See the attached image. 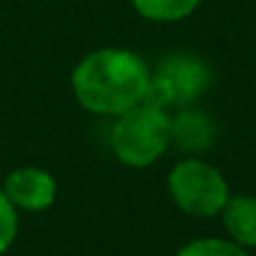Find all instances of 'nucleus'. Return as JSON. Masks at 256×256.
Wrapping results in <instances>:
<instances>
[{"label": "nucleus", "mask_w": 256, "mask_h": 256, "mask_svg": "<svg viewBox=\"0 0 256 256\" xmlns=\"http://www.w3.org/2000/svg\"><path fill=\"white\" fill-rule=\"evenodd\" d=\"M70 88L83 110L103 118H118L148 98L151 68L134 50L106 46L90 50L76 63Z\"/></svg>", "instance_id": "f257e3e1"}, {"label": "nucleus", "mask_w": 256, "mask_h": 256, "mask_svg": "<svg viewBox=\"0 0 256 256\" xmlns=\"http://www.w3.org/2000/svg\"><path fill=\"white\" fill-rule=\"evenodd\" d=\"M110 151L128 168H148L171 148V110L154 100L113 118L108 134Z\"/></svg>", "instance_id": "f03ea898"}, {"label": "nucleus", "mask_w": 256, "mask_h": 256, "mask_svg": "<svg viewBox=\"0 0 256 256\" xmlns=\"http://www.w3.org/2000/svg\"><path fill=\"white\" fill-rule=\"evenodd\" d=\"M166 188L174 206L196 218L218 216L231 196L226 176L201 156H186L174 164L166 176Z\"/></svg>", "instance_id": "7ed1b4c3"}, {"label": "nucleus", "mask_w": 256, "mask_h": 256, "mask_svg": "<svg viewBox=\"0 0 256 256\" xmlns=\"http://www.w3.org/2000/svg\"><path fill=\"white\" fill-rule=\"evenodd\" d=\"M208 86L211 68L204 58L194 53H171L158 63L156 70H151V90L146 100H154L166 110L196 106Z\"/></svg>", "instance_id": "20e7f679"}, {"label": "nucleus", "mask_w": 256, "mask_h": 256, "mask_svg": "<svg viewBox=\"0 0 256 256\" xmlns=\"http://www.w3.org/2000/svg\"><path fill=\"white\" fill-rule=\"evenodd\" d=\"M0 188L6 191V196L13 201L18 211H28V214L48 211L58 196L56 176L40 166H20L10 171Z\"/></svg>", "instance_id": "39448f33"}, {"label": "nucleus", "mask_w": 256, "mask_h": 256, "mask_svg": "<svg viewBox=\"0 0 256 256\" xmlns=\"http://www.w3.org/2000/svg\"><path fill=\"white\" fill-rule=\"evenodd\" d=\"M216 136V126L214 118L196 108V106H184L171 113V146L188 156H198L211 148Z\"/></svg>", "instance_id": "423d86ee"}, {"label": "nucleus", "mask_w": 256, "mask_h": 256, "mask_svg": "<svg viewBox=\"0 0 256 256\" xmlns=\"http://www.w3.org/2000/svg\"><path fill=\"white\" fill-rule=\"evenodd\" d=\"M218 216L231 241H236L244 248L256 246V196L231 194Z\"/></svg>", "instance_id": "0eeeda50"}, {"label": "nucleus", "mask_w": 256, "mask_h": 256, "mask_svg": "<svg viewBox=\"0 0 256 256\" xmlns=\"http://www.w3.org/2000/svg\"><path fill=\"white\" fill-rule=\"evenodd\" d=\"M204 0H131L134 10L148 23H178L198 10Z\"/></svg>", "instance_id": "6e6552de"}, {"label": "nucleus", "mask_w": 256, "mask_h": 256, "mask_svg": "<svg viewBox=\"0 0 256 256\" xmlns=\"http://www.w3.org/2000/svg\"><path fill=\"white\" fill-rule=\"evenodd\" d=\"M176 256H248L244 246H238L231 238H218V236H204L184 244Z\"/></svg>", "instance_id": "1a4fd4ad"}, {"label": "nucleus", "mask_w": 256, "mask_h": 256, "mask_svg": "<svg viewBox=\"0 0 256 256\" xmlns=\"http://www.w3.org/2000/svg\"><path fill=\"white\" fill-rule=\"evenodd\" d=\"M20 234V211L0 188V254H6Z\"/></svg>", "instance_id": "9d476101"}]
</instances>
